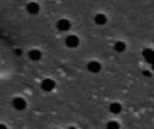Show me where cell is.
I'll return each instance as SVG.
<instances>
[{
  "instance_id": "obj_1",
  "label": "cell",
  "mask_w": 154,
  "mask_h": 129,
  "mask_svg": "<svg viewBox=\"0 0 154 129\" xmlns=\"http://www.w3.org/2000/svg\"><path fill=\"white\" fill-rule=\"evenodd\" d=\"M12 106L14 107V110L22 111V110L26 109L27 103H26V101L23 98H22V97H15L12 101Z\"/></svg>"
},
{
  "instance_id": "obj_2",
  "label": "cell",
  "mask_w": 154,
  "mask_h": 129,
  "mask_svg": "<svg viewBox=\"0 0 154 129\" xmlns=\"http://www.w3.org/2000/svg\"><path fill=\"white\" fill-rule=\"evenodd\" d=\"M79 38L76 35H69L65 39V44L69 48H76L79 45Z\"/></svg>"
},
{
  "instance_id": "obj_3",
  "label": "cell",
  "mask_w": 154,
  "mask_h": 129,
  "mask_svg": "<svg viewBox=\"0 0 154 129\" xmlns=\"http://www.w3.org/2000/svg\"><path fill=\"white\" fill-rule=\"evenodd\" d=\"M55 85H56V84H55V82H54L52 79H51V78H46V79H44V80L42 82V84H41V88H42V91H44V92H51L52 90H54Z\"/></svg>"
},
{
  "instance_id": "obj_4",
  "label": "cell",
  "mask_w": 154,
  "mask_h": 129,
  "mask_svg": "<svg viewBox=\"0 0 154 129\" xmlns=\"http://www.w3.org/2000/svg\"><path fill=\"white\" fill-rule=\"evenodd\" d=\"M56 27L59 31H67L70 29L71 27V23L70 22L66 19V18H61L60 19L58 22H57V24H56Z\"/></svg>"
},
{
  "instance_id": "obj_5",
  "label": "cell",
  "mask_w": 154,
  "mask_h": 129,
  "mask_svg": "<svg viewBox=\"0 0 154 129\" xmlns=\"http://www.w3.org/2000/svg\"><path fill=\"white\" fill-rule=\"evenodd\" d=\"M87 68H88V72H90L92 74H97V73L100 72L102 66H101V64L98 61L92 60V61H90V62L88 63Z\"/></svg>"
},
{
  "instance_id": "obj_6",
  "label": "cell",
  "mask_w": 154,
  "mask_h": 129,
  "mask_svg": "<svg viewBox=\"0 0 154 129\" xmlns=\"http://www.w3.org/2000/svg\"><path fill=\"white\" fill-rule=\"evenodd\" d=\"M40 4H37L36 2H30L26 5V10L30 14H37L40 12Z\"/></svg>"
},
{
  "instance_id": "obj_7",
  "label": "cell",
  "mask_w": 154,
  "mask_h": 129,
  "mask_svg": "<svg viewBox=\"0 0 154 129\" xmlns=\"http://www.w3.org/2000/svg\"><path fill=\"white\" fill-rule=\"evenodd\" d=\"M143 58L145 59L146 62H148L150 64H152L154 58L153 50L152 48H145V49H143Z\"/></svg>"
},
{
  "instance_id": "obj_8",
  "label": "cell",
  "mask_w": 154,
  "mask_h": 129,
  "mask_svg": "<svg viewBox=\"0 0 154 129\" xmlns=\"http://www.w3.org/2000/svg\"><path fill=\"white\" fill-rule=\"evenodd\" d=\"M28 56H29V58L32 61L37 62V61L41 60V58L42 57V54L41 50H39V49H32V50H30Z\"/></svg>"
},
{
  "instance_id": "obj_9",
  "label": "cell",
  "mask_w": 154,
  "mask_h": 129,
  "mask_svg": "<svg viewBox=\"0 0 154 129\" xmlns=\"http://www.w3.org/2000/svg\"><path fill=\"white\" fill-rule=\"evenodd\" d=\"M94 21H95V23L99 25V26H102V25H105L106 22H107V17L105 13H97L96 14L95 18H94Z\"/></svg>"
},
{
  "instance_id": "obj_10",
  "label": "cell",
  "mask_w": 154,
  "mask_h": 129,
  "mask_svg": "<svg viewBox=\"0 0 154 129\" xmlns=\"http://www.w3.org/2000/svg\"><path fill=\"white\" fill-rule=\"evenodd\" d=\"M123 108L119 102H113L109 105V111L113 114H119L121 113Z\"/></svg>"
},
{
  "instance_id": "obj_11",
  "label": "cell",
  "mask_w": 154,
  "mask_h": 129,
  "mask_svg": "<svg viewBox=\"0 0 154 129\" xmlns=\"http://www.w3.org/2000/svg\"><path fill=\"white\" fill-rule=\"evenodd\" d=\"M114 48L117 53H123L126 49V44L124 41H117L115 43Z\"/></svg>"
},
{
  "instance_id": "obj_12",
  "label": "cell",
  "mask_w": 154,
  "mask_h": 129,
  "mask_svg": "<svg viewBox=\"0 0 154 129\" xmlns=\"http://www.w3.org/2000/svg\"><path fill=\"white\" fill-rule=\"evenodd\" d=\"M107 128L109 129H117L120 128V126L116 121H109L107 124Z\"/></svg>"
},
{
  "instance_id": "obj_13",
  "label": "cell",
  "mask_w": 154,
  "mask_h": 129,
  "mask_svg": "<svg viewBox=\"0 0 154 129\" xmlns=\"http://www.w3.org/2000/svg\"><path fill=\"white\" fill-rule=\"evenodd\" d=\"M15 54H16L17 56H20V55L22 54V50L19 49V48H18V49H15Z\"/></svg>"
}]
</instances>
